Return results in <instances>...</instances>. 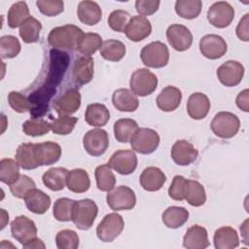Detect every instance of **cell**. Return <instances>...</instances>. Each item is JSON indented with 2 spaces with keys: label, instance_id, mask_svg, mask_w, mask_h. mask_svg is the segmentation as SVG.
Returning a JSON list of instances; mask_svg holds the SVG:
<instances>
[{
  "label": "cell",
  "instance_id": "17",
  "mask_svg": "<svg viewBox=\"0 0 249 249\" xmlns=\"http://www.w3.org/2000/svg\"><path fill=\"white\" fill-rule=\"evenodd\" d=\"M34 150L39 166L51 165L56 162L61 156V147L56 142L47 141L35 143Z\"/></svg>",
  "mask_w": 249,
  "mask_h": 249
},
{
  "label": "cell",
  "instance_id": "38",
  "mask_svg": "<svg viewBox=\"0 0 249 249\" xmlns=\"http://www.w3.org/2000/svg\"><path fill=\"white\" fill-rule=\"evenodd\" d=\"M29 17V9L26 2H16L9 9L8 25L11 28H17L20 26Z\"/></svg>",
  "mask_w": 249,
  "mask_h": 249
},
{
  "label": "cell",
  "instance_id": "18",
  "mask_svg": "<svg viewBox=\"0 0 249 249\" xmlns=\"http://www.w3.org/2000/svg\"><path fill=\"white\" fill-rule=\"evenodd\" d=\"M198 156V151L195 146L184 139L177 140L171 148V158L178 165H189L194 162Z\"/></svg>",
  "mask_w": 249,
  "mask_h": 249
},
{
  "label": "cell",
  "instance_id": "19",
  "mask_svg": "<svg viewBox=\"0 0 249 249\" xmlns=\"http://www.w3.org/2000/svg\"><path fill=\"white\" fill-rule=\"evenodd\" d=\"M152 32L150 20L142 16H134L130 18L128 24L124 30L126 37L132 42H140L147 38Z\"/></svg>",
  "mask_w": 249,
  "mask_h": 249
},
{
  "label": "cell",
  "instance_id": "54",
  "mask_svg": "<svg viewBox=\"0 0 249 249\" xmlns=\"http://www.w3.org/2000/svg\"><path fill=\"white\" fill-rule=\"evenodd\" d=\"M248 22H249V14H245L243 18L239 20L237 26H236V35L237 37L247 42L249 40V31H248Z\"/></svg>",
  "mask_w": 249,
  "mask_h": 249
},
{
  "label": "cell",
  "instance_id": "21",
  "mask_svg": "<svg viewBox=\"0 0 249 249\" xmlns=\"http://www.w3.org/2000/svg\"><path fill=\"white\" fill-rule=\"evenodd\" d=\"M165 181V174L160 168L156 166L146 167L139 177L141 187L148 192H157L160 190Z\"/></svg>",
  "mask_w": 249,
  "mask_h": 249
},
{
  "label": "cell",
  "instance_id": "10",
  "mask_svg": "<svg viewBox=\"0 0 249 249\" xmlns=\"http://www.w3.org/2000/svg\"><path fill=\"white\" fill-rule=\"evenodd\" d=\"M11 232L13 237L24 246L37 237V227L35 223L24 215L16 217L11 223Z\"/></svg>",
  "mask_w": 249,
  "mask_h": 249
},
{
  "label": "cell",
  "instance_id": "41",
  "mask_svg": "<svg viewBox=\"0 0 249 249\" xmlns=\"http://www.w3.org/2000/svg\"><path fill=\"white\" fill-rule=\"evenodd\" d=\"M102 39L97 33H84L78 43L77 51L85 55L90 56L102 47Z\"/></svg>",
  "mask_w": 249,
  "mask_h": 249
},
{
  "label": "cell",
  "instance_id": "30",
  "mask_svg": "<svg viewBox=\"0 0 249 249\" xmlns=\"http://www.w3.org/2000/svg\"><path fill=\"white\" fill-rule=\"evenodd\" d=\"M110 119V112L104 104L91 103L89 104L86 113L85 121L91 126H104Z\"/></svg>",
  "mask_w": 249,
  "mask_h": 249
},
{
  "label": "cell",
  "instance_id": "37",
  "mask_svg": "<svg viewBox=\"0 0 249 249\" xmlns=\"http://www.w3.org/2000/svg\"><path fill=\"white\" fill-rule=\"evenodd\" d=\"M185 199L190 205L195 207L203 205L206 201V194L204 187L196 180L188 179Z\"/></svg>",
  "mask_w": 249,
  "mask_h": 249
},
{
  "label": "cell",
  "instance_id": "52",
  "mask_svg": "<svg viewBox=\"0 0 249 249\" xmlns=\"http://www.w3.org/2000/svg\"><path fill=\"white\" fill-rule=\"evenodd\" d=\"M36 5L39 11L47 17H55L63 12V1L60 0H38Z\"/></svg>",
  "mask_w": 249,
  "mask_h": 249
},
{
  "label": "cell",
  "instance_id": "7",
  "mask_svg": "<svg viewBox=\"0 0 249 249\" xmlns=\"http://www.w3.org/2000/svg\"><path fill=\"white\" fill-rule=\"evenodd\" d=\"M124 222L123 217L116 213H109L104 216L96 228V235L103 242L114 241L123 231Z\"/></svg>",
  "mask_w": 249,
  "mask_h": 249
},
{
  "label": "cell",
  "instance_id": "9",
  "mask_svg": "<svg viewBox=\"0 0 249 249\" xmlns=\"http://www.w3.org/2000/svg\"><path fill=\"white\" fill-rule=\"evenodd\" d=\"M83 145L89 155L99 157L103 155L109 147V135L106 130L101 128L90 129L84 135Z\"/></svg>",
  "mask_w": 249,
  "mask_h": 249
},
{
  "label": "cell",
  "instance_id": "27",
  "mask_svg": "<svg viewBox=\"0 0 249 249\" xmlns=\"http://www.w3.org/2000/svg\"><path fill=\"white\" fill-rule=\"evenodd\" d=\"M112 103L116 109L122 112H134L139 106L136 95L127 89H118L113 92Z\"/></svg>",
  "mask_w": 249,
  "mask_h": 249
},
{
  "label": "cell",
  "instance_id": "46",
  "mask_svg": "<svg viewBox=\"0 0 249 249\" xmlns=\"http://www.w3.org/2000/svg\"><path fill=\"white\" fill-rule=\"evenodd\" d=\"M8 102L11 108L18 113H31L35 109V105L26 96L18 91H11L8 94Z\"/></svg>",
  "mask_w": 249,
  "mask_h": 249
},
{
  "label": "cell",
  "instance_id": "31",
  "mask_svg": "<svg viewBox=\"0 0 249 249\" xmlns=\"http://www.w3.org/2000/svg\"><path fill=\"white\" fill-rule=\"evenodd\" d=\"M68 172L64 167H52L43 174V183L52 191H61L65 187Z\"/></svg>",
  "mask_w": 249,
  "mask_h": 249
},
{
  "label": "cell",
  "instance_id": "35",
  "mask_svg": "<svg viewBox=\"0 0 249 249\" xmlns=\"http://www.w3.org/2000/svg\"><path fill=\"white\" fill-rule=\"evenodd\" d=\"M125 54V46L119 40L109 39L103 42L100 55L109 61H120Z\"/></svg>",
  "mask_w": 249,
  "mask_h": 249
},
{
  "label": "cell",
  "instance_id": "44",
  "mask_svg": "<svg viewBox=\"0 0 249 249\" xmlns=\"http://www.w3.org/2000/svg\"><path fill=\"white\" fill-rule=\"evenodd\" d=\"M50 129L51 124L39 118H31L30 120L25 121L22 124L23 132L32 137L45 135L50 131Z\"/></svg>",
  "mask_w": 249,
  "mask_h": 249
},
{
  "label": "cell",
  "instance_id": "51",
  "mask_svg": "<svg viewBox=\"0 0 249 249\" xmlns=\"http://www.w3.org/2000/svg\"><path fill=\"white\" fill-rule=\"evenodd\" d=\"M188 179L182 175L174 176L170 187L168 188V196L174 200H184L187 190Z\"/></svg>",
  "mask_w": 249,
  "mask_h": 249
},
{
  "label": "cell",
  "instance_id": "42",
  "mask_svg": "<svg viewBox=\"0 0 249 249\" xmlns=\"http://www.w3.org/2000/svg\"><path fill=\"white\" fill-rule=\"evenodd\" d=\"M19 165L17 160L5 158L0 160V180L4 184L12 185L19 177Z\"/></svg>",
  "mask_w": 249,
  "mask_h": 249
},
{
  "label": "cell",
  "instance_id": "12",
  "mask_svg": "<svg viewBox=\"0 0 249 249\" xmlns=\"http://www.w3.org/2000/svg\"><path fill=\"white\" fill-rule=\"evenodd\" d=\"M108 165L122 175H129L137 167V157L131 150H119L111 156Z\"/></svg>",
  "mask_w": 249,
  "mask_h": 249
},
{
  "label": "cell",
  "instance_id": "32",
  "mask_svg": "<svg viewBox=\"0 0 249 249\" xmlns=\"http://www.w3.org/2000/svg\"><path fill=\"white\" fill-rule=\"evenodd\" d=\"M16 160L21 168L26 170L39 167L35 156L34 144L30 142L20 144L16 152Z\"/></svg>",
  "mask_w": 249,
  "mask_h": 249
},
{
  "label": "cell",
  "instance_id": "15",
  "mask_svg": "<svg viewBox=\"0 0 249 249\" xmlns=\"http://www.w3.org/2000/svg\"><path fill=\"white\" fill-rule=\"evenodd\" d=\"M166 38L169 45L178 52L190 49L193 44V34L183 24H171L166 30Z\"/></svg>",
  "mask_w": 249,
  "mask_h": 249
},
{
  "label": "cell",
  "instance_id": "22",
  "mask_svg": "<svg viewBox=\"0 0 249 249\" xmlns=\"http://www.w3.org/2000/svg\"><path fill=\"white\" fill-rule=\"evenodd\" d=\"M209 244L207 231L199 225L189 228L183 237V246L187 249H204Z\"/></svg>",
  "mask_w": 249,
  "mask_h": 249
},
{
  "label": "cell",
  "instance_id": "39",
  "mask_svg": "<svg viewBox=\"0 0 249 249\" xmlns=\"http://www.w3.org/2000/svg\"><path fill=\"white\" fill-rule=\"evenodd\" d=\"M96 186L101 192H109L115 187L116 177L111 169V167L107 164L98 165L94 171Z\"/></svg>",
  "mask_w": 249,
  "mask_h": 249
},
{
  "label": "cell",
  "instance_id": "43",
  "mask_svg": "<svg viewBox=\"0 0 249 249\" xmlns=\"http://www.w3.org/2000/svg\"><path fill=\"white\" fill-rule=\"evenodd\" d=\"M74 203L75 200L68 197H60L56 199L53 208V217L59 222L72 221Z\"/></svg>",
  "mask_w": 249,
  "mask_h": 249
},
{
  "label": "cell",
  "instance_id": "1",
  "mask_svg": "<svg viewBox=\"0 0 249 249\" xmlns=\"http://www.w3.org/2000/svg\"><path fill=\"white\" fill-rule=\"evenodd\" d=\"M84 34L83 30L73 24L54 27L48 36V43L55 50H75Z\"/></svg>",
  "mask_w": 249,
  "mask_h": 249
},
{
  "label": "cell",
  "instance_id": "53",
  "mask_svg": "<svg viewBox=\"0 0 249 249\" xmlns=\"http://www.w3.org/2000/svg\"><path fill=\"white\" fill-rule=\"evenodd\" d=\"M160 4V2L158 0H137L135 2V9L142 17L151 16L159 10Z\"/></svg>",
  "mask_w": 249,
  "mask_h": 249
},
{
  "label": "cell",
  "instance_id": "28",
  "mask_svg": "<svg viewBox=\"0 0 249 249\" xmlns=\"http://www.w3.org/2000/svg\"><path fill=\"white\" fill-rule=\"evenodd\" d=\"M216 249H233L239 245L237 231L231 227H221L216 230L213 236Z\"/></svg>",
  "mask_w": 249,
  "mask_h": 249
},
{
  "label": "cell",
  "instance_id": "55",
  "mask_svg": "<svg viewBox=\"0 0 249 249\" xmlns=\"http://www.w3.org/2000/svg\"><path fill=\"white\" fill-rule=\"evenodd\" d=\"M248 94H249V90H248V89H245L237 94L236 99H235V103H236L237 107L244 112L249 111V102H248L249 96H248Z\"/></svg>",
  "mask_w": 249,
  "mask_h": 249
},
{
  "label": "cell",
  "instance_id": "8",
  "mask_svg": "<svg viewBox=\"0 0 249 249\" xmlns=\"http://www.w3.org/2000/svg\"><path fill=\"white\" fill-rule=\"evenodd\" d=\"M106 201L114 211L130 210L136 204V196L127 186H119L108 192Z\"/></svg>",
  "mask_w": 249,
  "mask_h": 249
},
{
  "label": "cell",
  "instance_id": "24",
  "mask_svg": "<svg viewBox=\"0 0 249 249\" xmlns=\"http://www.w3.org/2000/svg\"><path fill=\"white\" fill-rule=\"evenodd\" d=\"M210 109V101L207 95L202 92L192 93L187 101V112L194 120L205 118Z\"/></svg>",
  "mask_w": 249,
  "mask_h": 249
},
{
  "label": "cell",
  "instance_id": "3",
  "mask_svg": "<svg viewBox=\"0 0 249 249\" xmlns=\"http://www.w3.org/2000/svg\"><path fill=\"white\" fill-rule=\"evenodd\" d=\"M210 127L216 136L229 139L236 135L238 132L240 121L233 113L222 111L214 116L210 124Z\"/></svg>",
  "mask_w": 249,
  "mask_h": 249
},
{
  "label": "cell",
  "instance_id": "40",
  "mask_svg": "<svg viewBox=\"0 0 249 249\" xmlns=\"http://www.w3.org/2000/svg\"><path fill=\"white\" fill-rule=\"evenodd\" d=\"M202 2L200 0H177L175 2V12L178 16L186 19H193L199 16Z\"/></svg>",
  "mask_w": 249,
  "mask_h": 249
},
{
  "label": "cell",
  "instance_id": "48",
  "mask_svg": "<svg viewBox=\"0 0 249 249\" xmlns=\"http://www.w3.org/2000/svg\"><path fill=\"white\" fill-rule=\"evenodd\" d=\"M78 119L71 116H59L51 124V129L54 134L66 135L73 131Z\"/></svg>",
  "mask_w": 249,
  "mask_h": 249
},
{
  "label": "cell",
  "instance_id": "4",
  "mask_svg": "<svg viewBox=\"0 0 249 249\" xmlns=\"http://www.w3.org/2000/svg\"><path fill=\"white\" fill-rule=\"evenodd\" d=\"M143 64L150 68L164 67L169 60V51L165 44L155 41L146 45L140 53Z\"/></svg>",
  "mask_w": 249,
  "mask_h": 249
},
{
  "label": "cell",
  "instance_id": "49",
  "mask_svg": "<svg viewBox=\"0 0 249 249\" xmlns=\"http://www.w3.org/2000/svg\"><path fill=\"white\" fill-rule=\"evenodd\" d=\"M34 188H36L35 182L30 177L23 174H20L18 179L10 185L12 195L18 198H24L26 194Z\"/></svg>",
  "mask_w": 249,
  "mask_h": 249
},
{
  "label": "cell",
  "instance_id": "34",
  "mask_svg": "<svg viewBox=\"0 0 249 249\" xmlns=\"http://www.w3.org/2000/svg\"><path fill=\"white\" fill-rule=\"evenodd\" d=\"M138 129L137 123L128 118L120 119L114 124V135L117 141L121 143H127Z\"/></svg>",
  "mask_w": 249,
  "mask_h": 249
},
{
  "label": "cell",
  "instance_id": "25",
  "mask_svg": "<svg viewBox=\"0 0 249 249\" xmlns=\"http://www.w3.org/2000/svg\"><path fill=\"white\" fill-rule=\"evenodd\" d=\"M24 202L29 211L35 214H44L51 206V197L36 188L30 190L24 196Z\"/></svg>",
  "mask_w": 249,
  "mask_h": 249
},
{
  "label": "cell",
  "instance_id": "50",
  "mask_svg": "<svg viewBox=\"0 0 249 249\" xmlns=\"http://www.w3.org/2000/svg\"><path fill=\"white\" fill-rule=\"evenodd\" d=\"M129 19L130 15L126 11L115 10L108 17V25L114 31L124 32Z\"/></svg>",
  "mask_w": 249,
  "mask_h": 249
},
{
  "label": "cell",
  "instance_id": "47",
  "mask_svg": "<svg viewBox=\"0 0 249 249\" xmlns=\"http://www.w3.org/2000/svg\"><path fill=\"white\" fill-rule=\"evenodd\" d=\"M55 243L58 249H76L79 246V236L75 231L62 230L56 233Z\"/></svg>",
  "mask_w": 249,
  "mask_h": 249
},
{
  "label": "cell",
  "instance_id": "20",
  "mask_svg": "<svg viewBox=\"0 0 249 249\" xmlns=\"http://www.w3.org/2000/svg\"><path fill=\"white\" fill-rule=\"evenodd\" d=\"M93 58L89 55H83L74 61L72 67V77L76 84L86 85L93 78L94 73Z\"/></svg>",
  "mask_w": 249,
  "mask_h": 249
},
{
  "label": "cell",
  "instance_id": "16",
  "mask_svg": "<svg viewBox=\"0 0 249 249\" xmlns=\"http://www.w3.org/2000/svg\"><path fill=\"white\" fill-rule=\"evenodd\" d=\"M53 105L59 116L72 115L81 106V93L77 89H70L56 98Z\"/></svg>",
  "mask_w": 249,
  "mask_h": 249
},
{
  "label": "cell",
  "instance_id": "13",
  "mask_svg": "<svg viewBox=\"0 0 249 249\" xmlns=\"http://www.w3.org/2000/svg\"><path fill=\"white\" fill-rule=\"evenodd\" d=\"M228 45L223 37L217 34H208L199 41V51L209 59H218L226 54Z\"/></svg>",
  "mask_w": 249,
  "mask_h": 249
},
{
  "label": "cell",
  "instance_id": "11",
  "mask_svg": "<svg viewBox=\"0 0 249 249\" xmlns=\"http://www.w3.org/2000/svg\"><path fill=\"white\" fill-rule=\"evenodd\" d=\"M234 18V9L226 1L213 3L207 11L208 21L217 28L229 26Z\"/></svg>",
  "mask_w": 249,
  "mask_h": 249
},
{
  "label": "cell",
  "instance_id": "45",
  "mask_svg": "<svg viewBox=\"0 0 249 249\" xmlns=\"http://www.w3.org/2000/svg\"><path fill=\"white\" fill-rule=\"evenodd\" d=\"M20 49V43L16 36L5 35L0 38V54L2 58L16 57L19 53Z\"/></svg>",
  "mask_w": 249,
  "mask_h": 249
},
{
  "label": "cell",
  "instance_id": "26",
  "mask_svg": "<svg viewBox=\"0 0 249 249\" xmlns=\"http://www.w3.org/2000/svg\"><path fill=\"white\" fill-rule=\"evenodd\" d=\"M77 17L87 25H95L101 20V8L94 1H81L77 8Z\"/></svg>",
  "mask_w": 249,
  "mask_h": 249
},
{
  "label": "cell",
  "instance_id": "23",
  "mask_svg": "<svg viewBox=\"0 0 249 249\" xmlns=\"http://www.w3.org/2000/svg\"><path fill=\"white\" fill-rule=\"evenodd\" d=\"M182 100L181 90L173 86H167L161 89L157 97V106L164 112H171L176 110Z\"/></svg>",
  "mask_w": 249,
  "mask_h": 249
},
{
  "label": "cell",
  "instance_id": "33",
  "mask_svg": "<svg viewBox=\"0 0 249 249\" xmlns=\"http://www.w3.org/2000/svg\"><path fill=\"white\" fill-rule=\"evenodd\" d=\"M162 222L169 229L182 227L189 219V211L180 206H169L162 213Z\"/></svg>",
  "mask_w": 249,
  "mask_h": 249
},
{
  "label": "cell",
  "instance_id": "29",
  "mask_svg": "<svg viewBox=\"0 0 249 249\" xmlns=\"http://www.w3.org/2000/svg\"><path fill=\"white\" fill-rule=\"evenodd\" d=\"M66 186L69 191L76 194L86 193L90 187L89 173L83 168H75L68 172Z\"/></svg>",
  "mask_w": 249,
  "mask_h": 249
},
{
  "label": "cell",
  "instance_id": "14",
  "mask_svg": "<svg viewBox=\"0 0 249 249\" xmlns=\"http://www.w3.org/2000/svg\"><path fill=\"white\" fill-rule=\"evenodd\" d=\"M217 77L226 87L237 86L244 75V66L236 60H228L217 69Z\"/></svg>",
  "mask_w": 249,
  "mask_h": 249
},
{
  "label": "cell",
  "instance_id": "56",
  "mask_svg": "<svg viewBox=\"0 0 249 249\" xmlns=\"http://www.w3.org/2000/svg\"><path fill=\"white\" fill-rule=\"evenodd\" d=\"M22 247L23 248H45V244L43 243V241L40 238L36 237Z\"/></svg>",
  "mask_w": 249,
  "mask_h": 249
},
{
  "label": "cell",
  "instance_id": "6",
  "mask_svg": "<svg viewBox=\"0 0 249 249\" xmlns=\"http://www.w3.org/2000/svg\"><path fill=\"white\" fill-rule=\"evenodd\" d=\"M129 142L134 152L148 155L155 152L159 147L160 135L152 128L138 127Z\"/></svg>",
  "mask_w": 249,
  "mask_h": 249
},
{
  "label": "cell",
  "instance_id": "36",
  "mask_svg": "<svg viewBox=\"0 0 249 249\" xmlns=\"http://www.w3.org/2000/svg\"><path fill=\"white\" fill-rule=\"evenodd\" d=\"M42 29L41 22L33 17H29L19 26V36L26 44L36 43L39 40L40 31Z\"/></svg>",
  "mask_w": 249,
  "mask_h": 249
},
{
  "label": "cell",
  "instance_id": "2",
  "mask_svg": "<svg viewBox=\"0 0 249 249\" xmlns=\"http://www.w3.org/2000/svg\"><path fill=\"white\" fill-rule=\"evenodd\" d=\"M97 213L98 207L92 199L86 198L78 201L75 200L72 221L79 230L87 231L93 225Z\"/></svg>",
  "mask_w": 249,
  "mask_h": 249
},
{
  "label": "cell",
  "instance_id": "5",
  "mask_svg": "<svg viewBox=\"0 0 249 249\" xmlns=\"http://www.w3.org/2000/svg\"><path fill=\"white\" fill-rule=\"evenodd\" d=\"M129 87L135 95L147 96L156 90L158 78L147 68H139L131 74Z\"/></svg>",
  "mask_w": 249,
  "mask_h": 249
}]
</instances>
